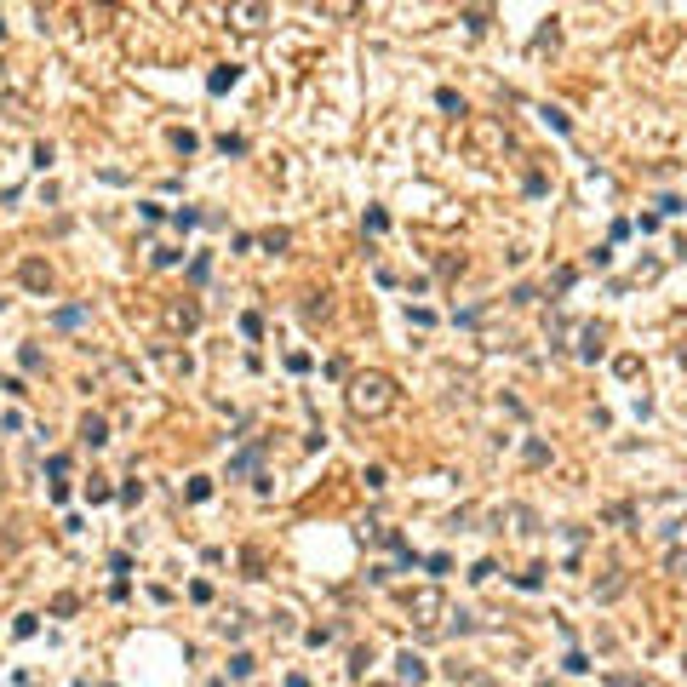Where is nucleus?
I'll return each mask as SVG.
<instances>
[{"label":"nucleus","instance_id":"obj_1","mask_svg":"<svg viewBox=\"0 0 687 687\" xmlns=\"http://www.w3.org/2000/svg\"><path fill=\"white\" fill-rule=\"evenodd\" d=\"M355 412H384L396 396H390V378H355V390H350Z\"/></svg>","mask_w":687,"mask_h":687},{"label":"nucleus","instance_id":"obj_2","mask_svg":"<svg viewBox=\"0 0 687 687\" xmlns=\"http://www.w3.org/2000/svg\"><path fill=\"white\" fill-rule=\"evenodd\" d=\"M23 286H29V292H46V286H52V270L29 258V264H23Z\"/></svg>","mask_w":687,"mask_h":687},{"label":"nucleus","instance_id":"obj_3","mask_svg":"<svg viewBox=\"0 0 687 687\" xmlns=\"http://www.w3.org/2000/svg\"><path fill=\"white\" fill-rule=\"evenodd\" d=\"M80 441H86V447H103V441H109V424H103V418H86V424H80Z\"/></svg>","mask_w":687,"mask_h":687},{"label":"nucleus","instance_id":"obj_4","mask_svg":"<svg viewBox=\"0 0 687 687\" xmlns=\"http://www.w3.org/2000/svg\"><path fill=\"white\" fill-rule=\"evenodd\" d=\"M401 681H424V659L418 653H401Z\"/></svg>","mask_w":687,"mask_h":687},{"label":"nucleus","instance_id":"obj_5","mask_svg":"<svg viewBox=\"0 0 687 687\" xmlns=\"http://www.w3.org/2000/svg\"><path fill=\"white\" fill-rule=\"evenodd\" d=\"M235 75H241L235 63H229V69H212V92H229V86H235Z\"/></svg>","mask_w":687,"mask_h":687},{"label":"nucleus","instance_id":"obj_6","mask_svg":"<svg viewBox=\"0 0 687 687\" xmlns=\"http://www.w3.org/2000/svg\"><path fill=\"white\" fill-rule=\"evenodd\" d=\"M229 676L246 681V676H252V653H235V659H229Z\"/></svg>","mask_w":687,"mask_h":687},{"label":"nucleus","instance_id":"obj_7","mask_svg":"<svg viewBox=\"0 0 687 687\" xmlns=\"http://www.w3.org/2000/svg\"><path fill=\"white\" fill-rule=\"evenodd\" d=\"M246 469H258V453H241V458L229 464V476H246Z\"/></svg>","mask_w":687,"mask_h":687},{"label":"nucleus","instance_id":"obj_8","mask_svg":"<svg viewBox=\"0 0 687 687\" xmlns=\"http://www.w3.org/2000/svg\"><path fill=\"white\" fill-rule=\"evenodd\" d=\"M436 103H441L447 115H464V103H458V92H436Z\"/></svg>","mask_w":687,"mask_h":687},{"label":"nucleus","instance_id":"obj_9","mask_svg":"<svg viewBox=\"0 0 687 687\" xmlns=\"http://www.w3.org/2000/svg\"><path fill=\"white\" fill-rule=\"evenodd\" d=\"M218 149H224V155H246V138H229V132H224V138H218Z\"/></svg>","mask_w":687,"mask_h":687}]
</instances>
